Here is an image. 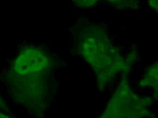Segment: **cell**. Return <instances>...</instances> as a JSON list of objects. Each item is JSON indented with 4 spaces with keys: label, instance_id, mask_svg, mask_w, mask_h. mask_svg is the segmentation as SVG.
Listing matches in <instances>:
<instances>
[{
    "label": "cell",
    "instance_id": "277c9868",
    "mask_svg": "<svg viewBox=\"0 0 158 118\" xmlns=\"http://www.w3.org/2000/svg\"><path fill=\"white\" fill-rule=\"evenodd\" d=\"M0 118H8V117L7 116H6L4 114L0 113Z\"/></svg>",
    "mask_w": 158,
    "mask_h": 118
},
{
    "label": "cell",
    "instance_id": "6da1fadb",
    "mask_svg": "<svg viewBox=\"0 0 158 118\" xmlns=\"http://www.w3.org/2000/svg\"><path fill=\"white\" fill-rule=\"evenodd\" d=\"M49 62L46 52L39 49L28 48L22 51L13 63L12 75L16 78H13V81H16L13 84L20 86L24 84L21 88H31L29 97L31 106L32 88H34L37 106H42L43 103L46 102Z\"/></svg>",
    "mask_w": 158,
    "mask_h": 118
},
{
    "label": "cell",
    "instance_id": "7a4b0ae2",
    "mask_svg": "<svg viewBox=\"0 0 158 118\" xmlns=\"http://www.w3.org/2000/svg\"><path fill=\"white\" fill-rule=\"evenodd\" d=\"M73 2L79 6L89 7L94 5L98 0H73Z\"/></svg>",
    "mask_w": 158,
    "mask_h": 118
},
{
    "label": "cell",
    "instance_id": "3957f363",
    "mask_svg": "<svg viewBox=\"0 0 158 118\" xmlns=\"http://www.w3.org/2000/svg\"><path fill=\"white\" fill-rule=\"evenodd\" d=\"M150 5L155 9H158V0H150Z\"/></svg>",
    "mask_w": 158,
    "mask_h": 118
}]
</instances>
